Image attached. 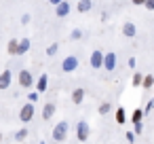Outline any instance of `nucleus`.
Instances as JSON below:
<instances>
[{
    "label": "nucleus",
    "instance_id": "1",
    "mask_svg": "<svg viewBox=\"0 0 154 144\" xmlns=\"http://www.w3.org/2000/svg\"><path fill=\"white\" fill-rule=\"evenodd\" d=\"M68 129H70L68 121H59V123L55 125V129H53V140H55V142H66Z\"/></svg>",
    "mask_w": 154,
    "mask_h": 144
},
{
    "label": "nucleus",
    "instance_id": "2",
    "mask_svg": "<svg viewBox=\"0 0 154 144\" xmlns=\"http://www.w3.org/2000/svg\"><path fill=\"white\" fill-rule=\"evenodd\" d=\"M32 117H34V102H28V104L21 106V110H19V119H21L23 123H30Z\"/></svg>",
    "mask_w": 154,
    "mask_h": 144
},
{
    "label": "nucleus",
    "instance_id": "3",
    "mask_svg": "<svg viewBox=\"0 0 154 144\" xmlns=\"http://www.w3.org/2000/svg\"><path fill=\"white\" fill-rule=\"evenodd\" d=\"M17 81H19V85H21L23 89H30V87L34 85V78H32V72H30V70H21L19 76H17Z\"/></svg>",
    "mask_w": 154,
    "mask_h": 144
},
{
    "label": "nucleus",
    "instance_id": "4",
    "mask_svg": "<svg viewBox=\"0 0 154 144\" xmlns=\"http://www.w3.org/2000/svg\"><path fill=\"white\" fill-rule=\"evenodd\" d=\"M103 57H106V53H101V51H93L91 53V59H89V64H91V68H103Z\"/></svg>",
    "mask_w": 154,
    "mask_h": 144
},
{
    "label": "nucleus",
    "instance_id": "5",
    "mask_svg": "<svg viewBox=\"0 0 154 144\" xmlns=\"http://www.w3.org/2000/svg\"><path fill=\"white\" fill-rule=\"evenodd\" d=\"M76 136H78L80 142H85V140L89 138V123H87V121H80V123L76 125Z\"/></svg>",
    "mask_w": 154,
    "mask_h": 144
},
{
    "label": "nucleus",
    "instance_id": "6",
    "mask_svg": "<svg viewBox=\"0 0 154 144\" xmlns=\"http://www.w3.org/2000/svg\"><path fill=\"white\" fill-rule=\"evenodd\" d=\"M61 68H63V72H72V70H76V68H78V59H76L74 55H70V57H66V59H63Z\"/></svg>",
    "mask_w": 154,
    "mask_h": 144
},
{
    "label": "nucleus",
    "instance_id": "7",
    "mask_svg": "<svg viewBox=\"0 0 154 144\" xmlns=\"http://www.w3.org/2000/svg\"><path fill=\"white\" fill-rule=\"evenodd\" d=\"M11 78H13L11 70H2V72H0V89H7L11 85Z\"/></svg>",
    "mask_w": 154,
    "mask_h": 144
},
{
    "label": "nucleus",
    "instance_id": "8",
    "mask_svg": "<svg viewBox=\"0 0 154 144\" xmlns=\"http://www.w3.org/2000/svg\"><path fill=\"white\" fill-rule=\"evenodd\" d=\"M103 68H106V70H114V68H116V53H106V57H103Z\"/></svg>",
    "mask_w": 154,
    "mask_h": 144
},
{
    "label": "nucleus",
    "instance_id": "9",
    "mask_svg": "<svg viewBox=\"0 0 154 144\" xmlns=\"http://www.w3.org/2000/svg\"><path fill=\"white\" fill-rule=\"evenodd\" d=\"M55 110H57V108H55V104H53V102H47V104H45V108H42V119H45V121H49V119L55 114Z\"/></svg>",
    "mask_w": 154,
    "mask_h": 144
},
{
    "label": "nucleus",
    "instance_id": "10",
    "mask_svg": "<svg viewBox=\"0 0 154 144\" xmlns=\"http://www.w3.org/2000/svg\"><path fill=\"white\" fill-rule=\"evenodd\" d=\"M55 13H57V17H66V15L70 13V5L66 2V0H63V2H59V5L55 7Z\"/></svg>",
    "mask_w": 154,
    "mask_h": 144
},
{
    "label": "nucleus",
    "instance_id": "11",
    "mask_svg": "<svg viewBox=\"0 0 154 144\" xmlns=\"http://www.w3.org/2000/svg\"><path fill=\"white\" fill-rule=\"evenodd\" d=\"M122 34H125L127 38H133V36L137 34V30H135V24H131V21H127V24L122 26Z\"/></svg>",
    "mask_w": 154,
    "mask_h": 144
},
{
    "label": "nucleus",
    "instance_id": "12",
    "mask_svg": "<svg viewBox=\"0 0 154 144\" xmlns=\"http://www.w3.org/2000/svg\"><path fill=\"white\" fill-rule=\"evenodd\" d=\"M82 100H85V89L82 87H76L72 91V102L74 104H82Z\"/></svg>",
    "mask_w": 154,
    "mask_h": 144
},
{
    "label": "nucleus",
    "instance_id": "13",
    "mask_svg": "<svg viewBox=\"0 0 154 144\" xmlns=\"http://www.w3.org/2000/svg\"><path fill=\"white\" fill-rule=\"evenodd\" d=\"M17 49H19V40H17V38H11V40H9V47H7L9 55H17Z\"/></svg>",
    "mask_w": 154,
    "mask_h": 144
},
{
    "label": "nucleus",
    "instance_id": "14",
    "mask_svg": "<svg viewBox=\"0 0 154 144\" xmlns=\"http://www.w3.org/2000/svg\"><path fill=\"white\" fill-rule=\"evenodd\" d=\"M30 45H32V43H30V38H21V40H19V49H17V55H23V53H26V51L30 49Z\"/></svg>",
    "mask_w": 154,
    "mask_h": 144
},
{
    "label": "nucleus",
    "instance_id": "15",
    "mask_svg": "<svg viewBox=\"0 0 154 144\" xmlns=\"http://www.w3.org/2000/svg\"><path fill=\"white\" fill-rule=\"evenodd\" d=\"M91 9V0H80V2H78V11L80 13H87Z\"/></svg>",
    "mask_w": 154,
    "mask_h": 144
},
{
    "label": "nucleus",
    "instance_id": "16",
    "mask_svg": "<svg viewBox=\"0 0 154 144\" xmlns=\"http://www.w3.org/2000/svg\"><path fill=\"white\" fill-rule=\"evenodd\" d=\"M152 85H154V76H152V74L143 76V83H141V87H143V89H150Z\"/></svg>",
    "mask_w": 154,
    "mask_h": 144
},
{
    "label": "nucleus",
    "instance_id": "17",
    "mask_svg": "<svg viewBox=\"0 0 154 144\" xmlns=\"http://www.w3.org/2000/svg\"><path fill=\"white\" fill-rule=\"evenodd\" d=\"M47 78H49L47 74H42V76L38 78V83H36V87H38V91H45V89H47Z\"/></svg>",
    "mask_w": 154,
    "mask_h": 144
},
{
    "label": "nucleus",
    "instance_id": "18",
    "mask_svg": "<svg viewBox=\"0 0 154 144\" xmlns=\"http://www.w3.org/2000/svg\"><path fill=\"white\" fill-rule=\"evenodd\" d=\"M141 83H143V74L135 72L133 74V87H141Z\"/></svg>",
    "mask_w": 154,
    "mask_h": 144
},
{
    "label": "nucleus",
    "instance_id": "19",
    "mask_svg": "<svg viewBox=\"0 0 154 144\" xmlns=\"http://www.w3.org/2000/svg\"><path fill=\"white\" fill-rule=\"evenodd\" d=\"M110 108H112V106H110L108 102H103V104L99 106V114H108V112H110Z\"/></svg>",
    "mask_w": 154,
    "mask_h": 144
},
{
    "label": "nucleus",
    "instance_id": "20",
    "mask_svg": "<svg viewBox=\"0 0 154 144\" xmlns=\"http://www.w3.org/2000/svg\"><path fill=\"white\" fill-rule=\"evenodd\" d=\"M141 117H143V110H135V112H133V123H139Z\"/></svg>",
    "mask_w": 154,
    "mask_h": 144
},
{
    "label": "nucleus",
    "instance_id": "21",
    "mask_svg": "<svg viewBox=\"0 0 154 144\" xmlns=\"http://www.w3.org/2000/svg\"><path fill=\"white\" fill-rule=\"evenodd\" d=\"M116 119H118V123H125V110L122 108L116 110Z\"/></svg>",
    "mask_w": 154,
    "mask_h": 144
},
{
    "label": "nucleus",
    "instance_id": "22",
    "mask_svg": "<svg viewBox=\"0 0 154 144\" xmlns=\"http://www.w3.org/2000/svg\"><path fill=\"white\" fill-rule=\"evenodd\" d=\"M143 7H146L148 11H154V0H146V2H143Z\"/></svg>",
    "mask_w": 154,
    "mask_h": 144
},
{
    "label": "nucleus",
    "instance_id": "23",
    "mask_svg": "<svg viewBox=\"0 0 154 144\" xmlns=\"http://www.w3.org/2000/svg\"><path fill=\"white\" fill-rule=\"evenodd\" d=\"M57 53V45H51L49 49H47V55H55Z\"/></svg>",
    "mask_w": 154,
    "mask_h": 144
},
{
    "label": "nucleus",
    "instance_id": "24",
    "mask_svg": "<svg viewBox=\"0 0 154 144\" xmlns=\"http://www.w3.org/2000/svg\"><path fill=\"white\" fill-rule=\"evenodd\" d=\"M26 133H28V131H26V129H21V131L17 133V140H23V138H26Z\"/></svg>",
    "mask_w": 154,
    "mask_h": 144
},
{
    "label": "nucleus",
    "instance_id": "25",
    "mask_svg": "<svg viewBox=\"0 0 154 144\" xmlns=\"http://www.w3.org/2000/svg\"><path fill=\"white\" fill-rule=\"evenodd\" d=\"M131 2H133L135 7H143V2H146V0H131Z\"/></svg>",
    "mask_w": 154,
    "mask_h": 144
},
{
    "label": "nucleus",
    "instance_id": "26",
    "mask_svg": "<svg viewBox=\"0 0 154 144\" xmlns=\"http://www.w3.org/2000/svg\"><path fill=\"white\" fill-rule=\"evenodd\" d=\"M28 98H30V102H36V100H38V93H30Z\"/></svg>",
    "mask_w": 154,
    "mask_h": 144
},
{
    "label": "nucleus",
    "instance_id": "27",
    "mask_svg": "<svg viewBox=\"0 0 154 144\" xmlns=\"http://www.w3.org/2000/svg\"><path fill=\"white\" fill-rule=\"evenodd\" d=\"M72 38H80V30H74L72 32Z\"/></svg>",
    "mask_w": 154,
    "mask_h": 144
},
{
    "label": "nucleus",
    "instance_id": "28",
    "mask_svg": "<svg viewBox=\"0 0 154 144\" xmlns=\"http://www.w3.org/2000/svg\"><path fill=\"white\" fill-rule=\"evenodd\" d=\"M129 68H135V57H129Z\"/></svg>",
    "mask_w": 154,
    "mask_h": 144
},
{
    "label": "nucleus",
    "instance_id": "29",
    "mask_svg": "<svg viewBox=\"0 0 154 144\" xmlns=\"http://www.w3.org/2000/svg\"><path fill=\"white\" fill-rule=\"evenodd\" d=\"M49 2H51V5H55V7H57V5H59V2H63V0H49Z\"/></svg>",
    "mask_w": 154,
    "mask_h": 144
},
{
    "label": "nucleus",
    "instance_id": "30",
    "mask_svg": "<svg viewBox=\"0 0 154 144\" xmlns=\"http://www.w3.org/2000/svg\"><path fill=\"white\" fill-rule=\"evenodd\" d=\"M0 142H2V133H0Z\"/></svg>",
    "mask_w": 154,
    "mask_h": 144
}]
</instances>
